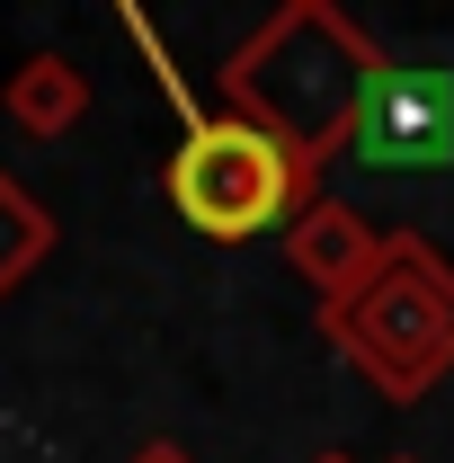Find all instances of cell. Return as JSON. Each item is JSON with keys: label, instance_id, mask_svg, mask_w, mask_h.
Segmentation results:
<instances>
[{"label": "cell", "instance_id": "1", "mask_svg": "<svg viewBox=\"0 0 454 463\" xmlns=\"http://www.w3.org/2000/svg\"><path fill=\"white\" fill-rule=\"evenodd\" d=\"M383 71H393V54L347 9H330V0H285V9H268L223 54L214 90H223V116L277 134L285 152H303L321 170V161L347 152V134H356V116H365V99H374Z\"/></svg>", "mask_w": 454, "mask_h": 463}, {"label": "cell", "instance_id": "2", "mask_svg": "<svg viewBox=\"0 0 454 463\" xmlns=\"http://www.w3.org/2000/svg\"><path fill=\"white\" fill-rule=\"evenodd\" d=\"M116 27L143 45V62L161 71V99L178 108V143H170V161H161V196H170V214L187 232H205V241H259V232H294L321 205V170L303 152H285L277 134L205 108L143 9H125Z\"/></svg>", "mask_w": 454, "mask_h": 463}, {"label": "cell", "instance_id": "3", "mask_svg": "<svg viewBox=\"0 0 454 463\" xmlns=\"http://www.w3.org/2000/svg\"><path fill=\"white\" fill-rule=\"evenodd\" d=\"M321 339L383 402H428L454 374V259L428 232H383L374 277L347 303H321Z\"/></svg>", "mask_w": 454, "mask_h": 463}, {"label": "cell", "instance_id": "4", "mask_svg": "<svg viewBox=\"0 0 454 463\" xmlns=\"http://www.w3.org/2000/svg\"><path fill=\"white\" fill-rule=\"evenodd\" d=\"M347 152L365 170H446L454 161V71H419V62H393L374 80V99L356 116Z\"/></svg>", "mask_w": 454, "mask_h": 463}, {"label": "cell", "instance_id": "5", "mask_svg": "<svg viewBox=\"0 0 454 463\" xmlns=\"http://www.w3.org/2000/svg\"><path fill=\"white\" fill-rule=\"evenodd\" d=\"M285 259H294V277L321 294V303H347V294L374 277V259H383V232L365 223L356 205H339V196H321L303 223L285 232Z\"/></svg>", "mask_w": 454, "mask_h": 463}, {"label": "cell", "instance_id": "6", "mask_svg": "<svg viewBox=\"0 0 454 463\" xmlns=\"http://www.w3.org/2000/svg\"><path fill=\"white\" fill-rule=\"evenodd\" d=\"M0 116H9L18 134H36V143L71 134V125L90 116V80H80V62H62V54H27L9 80H0Z\"/></svg>", "mask_w": 454, "mask_h": 463}, {"label": "cell", "instance_id": "7", "mask_svg": "<svg viewBox=\"0 0 454 463\" xmlns=\"http://www.w3.org/2000/svg\"><path fill=\"white\" fill-rule=\"evenodd\" d=\"M45 259H54V214L0 170V294H18Z\"/></svg>", "mask_w": 454, "mask_h": 463}, {"label": "cell", "instance_id": "8", "mask_svg": "<svg viewBox=\"0 0 454 463\" xmlns=\"http://www.w3.org/2000/svg\"><path fill=\"white\" fill-rule=\"evenodd\" d=\"M125 463H196V455H187V446H170V437H152L143 455H125Z\"/></svg>", "mask_w": 454, "mask_h": 463}, {"label": "cell", "instance_id": "9", "mask_svg": "<svg viewBox=\"0 0 454 463\" xmlns=\"http://www.w3.org/2000/svg\"><path fill=\"white\" fill-rule=\"evenodd\" d=\"M312 463H347V455H312Z\"/></svg>", "mask_w": 454, "mask_h": 463}, {"label": "cell", "instance_id": "10", "mask_svg": "<svg viewBox=\"0 0 454 463\" xmlns=\"http://www.w3.org/2000/svg\"><path fill=\"white\" fill-rule=\"evenodd\" d=\"M393 463H419V455H393Z\"/></svg>", "mask_w": 454, "mask_h": 463}]
</instances>
